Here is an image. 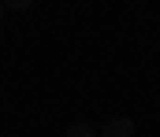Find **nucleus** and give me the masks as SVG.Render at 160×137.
<instances>
[{"label":"nucleus","mask_w":160,"mask_h":137,"mask_svg":"<svg viewBox=\"0 0 160 137\" xmlns=\"http://www.w3.org/2000/svg\"><path fill=\"white\" fill-rule=\"evenodd\" d=\"M134 119H127V115H112V119H104L101 126H97V137H134Z\"/></svg>","instance_id":"nucleus-1"},{"label":"nucleus","mask_w":160,"mask_h":137,"mask_svg":"<svg viewBox=\"0 0 160 137\" xmlns=\"http://www.w3.org/2000/svg\"><path fill=\"white\" fill-rule=\"evenodd\" d=\"M63 137H97V126L93 122H71L63 130Z\"/></svg>","instance_id":"nucleus-2"},{"label":"nucleus","mask_w":160,"mask_h":137,"mask_svg":"<svg viewBox=\"0 0 160 137\" xmlns=\"http://www.w3.org/2000/svg\"><path fill=\"white\" fill-rule=\"evenodd\" d=\"M4 15H8V4H4V0H0V22H4Z\"/></svg>","instance_id":"nucleus-3"}]
</instances>
